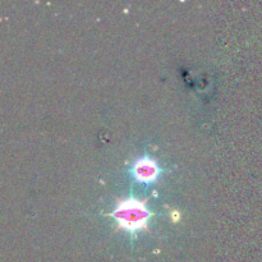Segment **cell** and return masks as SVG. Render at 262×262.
<instances>
[{
	"mask_svg": "<svg viewBox=\"0 0 262 262\" xmlns=\"http://www.w3.org/2000/svg\"><path fill=\"white\" fill-rule=\"evenodd\" d=\"M109 215L117 222L118 229H122L127 234L136 235L147 229L148 222L152 219L154 212L148 209L146 201H141L130 196L118 200L114 210Z\"/></svg>",
	"mask_w": 262,
	"mask_h": 262,
	"instance_id": "cell-1",
	"label": "cell"
},
{
	"mask_svg": "<svg viewBox=\"0 0 262 262\" xmlns=\"http://www.w3.org/2000/svg\"><path fill=\"white\" fill-rule=\"evenodd\" d=\"M161 173H163V170H161L158 161L147 155L138 158L133 163L132 169H130L133 179L141 184L156 183L160 178Z\"/></svg>",
	"mask_w": 262,
	"mask_h": 262,
	"instance_id": "cell-2",
	"label": "cell"
}]
</instances>
